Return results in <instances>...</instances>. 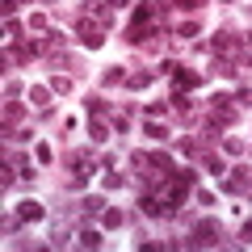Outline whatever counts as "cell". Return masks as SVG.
I'll list each match as a JSON object with an SVG mask.
<instances>
[{
	"label": "cell",
	"mask_w": 252,
	"mask_h": 252,
	"mask_svg": "<svg viewBox=\"0 0 252 252\" xmlns=\"http://www.w3.org/2000/svg\"><path fill=\"white\" fill-rule=\"evenodd\" d=\"M177 84H181V89H198V72H185V67H181V72H177Z\"/></svg>",
	"instance_id": "52a82bcc"
},
{
	"label": "cell",
	"mask_w": 252,
	"mask_h": 252,
	"mask_svg": "<svg viewBox=\"0 0 252 252\" xmlns=\"http://www.w3.org/2000/svg\"><path fill=\"white\" fill-rule=\"evenodd\" d=\"M244 244H252V219L244 223Z\"/></svg>",
	"instance_id": "44dd1931"
},
{
	"label": "cell",
	"mask_w": 252,
	"mask_h": 252,
	"mask_svg": "<svg viewBox=\"0 0 252 252\" xmlns=\"http://www.w3.org/2000/svg\"><path fill=\"white\" fill-rule=\"evenodd\" d=\"M147 17H152V4H147V0H143V4H139V9H135V17H130V26H143Z\"/></svg>",
	"instance_id": "9c48e42d"
},
{
	"label": "cell",
	"mask_w": 252,
	"mask_h": 252,
	"mask_svg": "<svg viewBox=\"0 0 252 252\" xmlns=\"http://www.w3.org/2000/svg\"><path fill=\"white\" fill-rule=\"evenodd\" d=\"M17 219H21V223H42L46 210L38 206V202H21V206H17Z\"/></svg>",
	"instance_id": "6da1fadb"
},
{
	"label": "cell",
	"mask_w": 252,
	"mask_h": 252,
	"mask_svg": "<svg viewBox=\"0 0 252 252\" xmlns=\"http://www.w3.org/2000/svg\"><path fill=\"white\" fill-rule=\"evenodd\" d=\"M80 244H84V248H101V231H89V227H84V231H80Z\"/></svg>",
	"instance_id": "ba28073f"
},
{
	"label": "cell",
	"mask_w": 252,
	"mask_h": 252,
	"mask_svg": "<svg viewBox=\"0 0 252 252\" xmlns=\"http://www.w3.org/2000/svg\"><path fill=\"white\" fill-rule=\"evenodd\" d=\"M240 101H244V105H252V89H244V93H240Z\"/></svg>",
	"instance_id": "7402d4cb"
},
{
	"label": "cell",
	"mask_w": 252,
	"mask_h": 252,
	"mask_svg": "<svg viewBox=\"0 0 252 252\" xmlns=\"http://www.w3.org/2000/svg\"><path fill=\"white\" fill-rule=\"evenodd\" d=\"M223 147H227L231 156H240V152H244V143H240V139H223Z\"/></svg>",
	"instance_id": "d6986e66"
},
{
	"label": "cell",
	"mask_w": 252,
	"mask_h": 252,
	"mask_svg": "<svg viewBox=\"0 0 252 252\" xmlns=\"http://www.w3.org/2000/svg\"><path fill=\"white\" fill-rule=\"evenodd\" d=\"M210 46H215V55H231V51H235V38L227 34V30H219V34H215V42H210Z\"/></svg>",
	"instance_id": "3957f363"
},
{
	"label": "cell",
	"mask_w": 252,
	"mask_h": 252,
	"mask_svg": "<svg viewBox=\"0 0 252 252\" xmlns=\"http://www.w3.org/2000/svg\"><path fill=\"white\" fill-rule=\"evenodd\" d=\"M101 80H105V84H122V80H126V72H122V67H109Z\"/></svg>",
	"instance_id": "4fadbf2b"
},
{
	"label": "cell",
	"mask_w": 252,
	"mask_h": 252,
	"mask_svg": "<svg viewBox=\"0 0 252 252\" xmlns=\"http://www.w3.org/2000/svg\"><path fill=\"white\" fill-rule=\"evenodd\" d=\"M181 9H202V4H206V0H177Z\"/></svg>",
	"instance_id": "ffe728a7"
},
{
	"label": "cell",
	"mask_w": 252,
	"mask_h": 252,
	"mask_svg": "<svg viewBox=\"0 0 252 252\" xmlns=\"http://www.w3.org/2000/svg\"><path fill=\"white\" fill-rule=\"evenodd\" d=\"M101 227H109V231L122 227V210H101Z\"/></svg>",
	"instance_id": "8992f818"
},
{
	"label": "cell",
	"mask_w": 252,
	"mask_h": 252,
	"mask_svg": "<svg viewBox=\"0 0 252 252\" xmlns=\"http://www.w3.org/2000/svg\"><path fill=\"white\" fill-rule=\"evenodd\" d=\"M139 210H143V215H152V219H156V215H164V210H168V206H160V198H152V193H147V198L139 202Z\"/></svg>",
	"instance_id": "277c9868"
},
{
	"label": "cell",
	"mask_w": 252,
	"mask_h": 252,
	"mask_svg": "<svg viewBox=\"0 0 252 252\" xmlns=\"http://www.w3.org/2000/svg\"><path fill=\"white\" fill-rule=\"evenodd\" d=\"M80 42H84V46H93V51H97V46L105 42V38H101V30H93L89 21H80Z\"/></svg>",
	"instance_id": "7a4b0ae2"
},
{
	"label": "cell",
	"mask_w": 252,
	"mask_h": 252,
	"mask_svg": "<svg viewBox=\"0 0 252 252\" xmlns=\"http://www.w3.org/2000/svg\"><path fill=\"white\" fill-rule=\"evenodd\" d=\"M126 84H130V89H147V84H152V72H139V76H130Z\"/></svg>",
	"instance_id": "8fae6325"
},
{
	"label": "cell",
	"mask_w": 252,
	"mask_h": 252,
	"mask_svg": "<svg viewBox=\"0 0 252 252\" xmlns=\"http://www.w3.org/2000/svg\"><path fill=\"white\" fill-rule=\"evenodd\" d=\"M215 240H219V227L215 223H202L198 227V244H215Z\"/></svg>",
	"instance_id": "5b68a950"
},
{
	"label": "cell",
	"mask_w": 252,
	"mask_h": 252,
	"mask_svg": "<svg viewBox=\"0 0 252 252\" xmlns=\"http://www.w3.org/2000/svg\"><path fill=\"white\" fill-rule=\"evenodd\" d=\"M30 97H34V105H46V101H51V89H34Z\"/></svg>",
	"instance_id": "2e32d148"
},
{
	"label": "cell",
	"mask_w": 252,
	"mask_h": 252,
	"mask_svg": "<svg viewBox=\"0 0 252 252\" xmlns=\"http://www.w3.org/2000/svg\"><path fill=\"white\" fill-rule=\"evenodd\" d=\"M193 34H198V26H193V21H185V26L177 30V38H193Z\"/></svg>",
	"instance_id": "ac0fdd59"
},
{
	"label": "cell",
	"mask_w": 252,
	"mask_h": 252,
	"mask_svg": "<svg viewBox=\"0 0 252 252\" xmlns=\"http://www.w3.org/2000/svg\"><path fill=\"white\" fill-rule=\"evenodd\" d=\"M51 93H72V80H67V76H55V80H51Z\"/></svg>",
	"instance_id": "7c38bea8"
},
{
	"label": "cell",
	"mask_w": 252,
	"mask_h": 252,
	"mask_svg": "<svg viewBox=\"0 0 252 252\" xmlns=\"http://www.w3.org/2000/svg\"><path fill=\"white\" fill-rule=\"evenodd\" d=\"M84 210H105V198H97V193H93V198H84Z\"/></svg>",
	"instance_id": "e0dca14e"
},
{
	"label": "cell",
	"mask_w": 252,
	"mask_h": 252,
	"mask_svg": "<svg viewBox=\"0 0 252 252\" xmlns=\"http://www.w3.org/2000/svg\"><path fill=\"white\" fill-rule=\"evenodd\" d=\"M34 156H38V164H51V160H55V156H51V143H38Z\"/></svg>",
	"instance_id": "9a60e30c"
},
{
	"label": "cell",
	"mask_w": 252,
	"mask_h": 252,
	"mask_svg": "<svg viewBox=\"0 0 252 252\" xmlns=\"http://www.w3.org/2000/svg\"><path fill=\"white\" fill-rule=\"evenodd\" d=\"M206 172H210V177H223V160H215V156H206Z\"/></svg>",
	"instance_id": "5bb4252c"
},
{
	"label": "cell",
	"mask_w": 252,
	"mask_h": 252,
	"mask_svg": "<svg viewBox=\"0 0 252 252\" xmlns=\"http://www.w3.org/2000/svg\"><path fill=\"white\" fill-rule=\"evenodd\" d=\"M89 135H93V143H105V139H109V135H105V122H93Z\"/></svg>",
	"instance_id": "30bf717a"
},
{
	"label": "cell",
	"mask_w": 252,
	"mask_h": 252,
	"mask_svg": "<svg viewBox=\"0 0 252 252\" xmlns=\"http://www.w3.org/2000/svg\"><path fill=\"white\" fill-rule=\"evenodd\" d=\"M223 4H231V0H223Z\"/></svg>",
	"instance_id": "603a6c76"
}]
</instances>
